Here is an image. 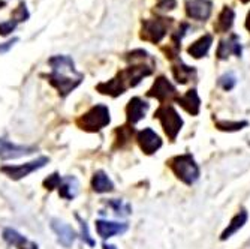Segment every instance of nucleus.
Wrapping results in <instances>:
<instances>
[{
  "label": "nucleus",
  "mask_w": 250,
  "mask_h": 249,
  "mask_svg": "<svg viewBox=\"0 0 250 249\" xmlns=\"http://www.w3.org/2000/svg\"><path fill=\"white\" fill-rule=\"evenodd\" d=\"M153 68L148 65H132L126 69L120 71L114 78H111L105 83H101L96 86L98 92L102 95H108L112 98H117L123 95L127 89L136 87L146 77L151 75Z\"/></svg>",
  "instance_id": "nucleus-1"
},
{
  "label": "nucleus",
  "mask_w": 250,
  "mask_h": 249,
  "mask_svg": "<svg viewBox=\"0 0 250 249\" xmlns=\"http://www.w3.org/2000/svg\"><path fill=\"white\" fill-rule=\"evenodd\" d=\"M77 126L85 132H99L111 123V113L105 104H96L77 119Z\"/></svg>",
  "instance_id": "nucleus-2"
},
{
  "label": "nucleus",
  "mask_w": 250,
  "mask_h": 249,
  "mask_svg": "<svg viewBox=\"0 0 250 249\" xmlns=\"http://www.w3.org/2000/svg\"><path fill=\"white\" fill-rule=\"evenodd\" d=\"M169 168L177 176L178 180H181L185 185H193L201 176V170L195 161V158L190 153L174 156L168 161Z\"/></svg>",
  "instance_id": "nucleus-3"
},
{
  "label": "nucleus",
  "mask_w": 250,
  "mask_h": 249,
  "mask_svg": "<svg viewBox=\"0 0 250 249\" xmlns=\"http://www.w3.org/2000/svg\"><path fill=\"white\" fill-rule=\"evenodd\" d=\"M154 119L161 122L167 137L171 141H175L177 135L183 128V119L178 114V111L171 104H162L154 111Z\"/></svg>",
  "instance_id": "nucleus-4"
},
{
  "label": "nucleus",
  "mask_w": 250,
  "mask_h": 249,
  "mask_svg": "<svg viewBox=\"0 0 250 249\" xmlns=\"http://www.w3.org/2000/svg\"><path fill=\"white\" fill-rule=\"evenodd\" d=\"M47 80L48 83L57 90L59 95L62 98H66L71 92L83 83L84 80V75L83 74H78V75H72V74H63V72H56V71H51L48 75H47Z\"/></svg>",
  "instance_id": "nucleus-5"
},
{
  "label": "nucleus",
  "mask_w": 250,
  "mask_h": 249,
  "mask_svg": "<svg viewBox=\"0 0 250 249\" xmlns=\"http://www.w3.org/2000/svg\"><path fill=\"white\" fill-rule=\"evenodd\" d=\"M50 162V158L47 156H39L33 161H29L26 164H20V165H3L0 167V171H2L5 176H8L12 180H21L27 176H30L32 173L43 168Z\"/></svg>",
  "instance_id": "nucleus-6"
},
{
  "label": "nucleus",
  "mask_w": 250,
  "mask_h": 249,
  "mask_svg": "<svg viewBox=\"0 0 250 249\" xmlns=\"http://www.w3.org/2000/svg\"><path fill=\"white\" fill-rule=\"evenodd\" d=\"M171 24V18H156V20H144L141 29V39L148 41L151 44H159L167 36L168 27Z\"/></svg>",
  "instance_id": "nucleus-7"
},
{
  "label": "nucleus",
  "mask_w": 250,
  "mask_h": 249,
  "mask_svg": "<svg viewBox=\"0 0 250 249\" xmlns=\"http://www.w3.org/2000/svg\"><path fill=\"white\" fill-rule=\"evenodd\" d=\"M147 96L157 99L159 102H171L174 99H178V92L175 86L167 78V77H157L153 83V86L148 89Z\"/></svg>",
  "instance_id": "nucleus-8"
},
{
  "label": "nucleus",
  "mask_w": 250,
  "mask_h": 249,
  "mask_svg": "<svg viewBox=\"0 0 250 249\" xmlns=\"http://www.w3.org/2000/svg\"><path fill=\"white\" fill-rule=\"evenodd\" d=\"M36 152L35 146H24V144H15L6 138H0V159L11 161L18 159L22 156H29Z\"/></svg>",
  "instance_id": "nucleus-9"
},
{
  "label": "nucleus",
  "mask_w": 250,
  "mask_h": 249,
  "mask_svg": "<svg viewBox=\"0 0 250 249\" xmlns=\"http://www.w3.org/2000/svg\"><path fill=\"white\" fill-rule=\"evenodd\" d=\"M50 227H51L53 233L57 236V242L63 248H66V249L72 248V245L75 243L78 234H77V231L71 227L69 224L62 221V219H59V218H53L51 222H50Z\"/></svg>",
  "instance_id": "nucleus-10"
},
{
  "label": "nucleus",
  "mask_w": 250,
  "mask_h": 249,
  "mask_svg": "<svg viewBox=\"0 0 250 249\" xmlns=\"http://www.w3.org/2000/svg\"><path fill=\"white\" fill-rule=\"evenodd\" d=\"M136 143L146 155H153L162 147V138L151 128H144L136 134Z\"/></svg>",
  "instance_id": "nucleus-11"
},
{
  "label": "nucleus",
  "mask_w": 250,
  "mask_h": 249,
  "mask_svg": "<svg viewBox=\"0 0 250 249\" xmlns=\"http://www.w3.org/2000/svg\"><path fill=\"white\" fill-rule=\"evenodd\" d=\"M96 233L101 239L106 240L114 236L125 234L129 228L127 222H116V221H108V219H98L95 222Z\"/></svg>",
  "instance_id": "nucleus-12"
},
{
  "label": "nucleus",
  "mask_w": 250,
  "mask_h": 249,
  "mask_svg": "<svg viewBox=\"0 0 250 249\" xmlns=\"http://www.w3.org/2000/svg\"><path fill=\"white\" fill-rule=\"evenodd\" d=\"M150 108V104L138 96H133L129 99L127 105H126V120H127V125L133 126L136 125L138 122H141L146 114H147V111Z\"/></svg>",
  "instance_id": "nucleus-13"
},
{
  "label": "nucleus",
  "mask_w": 250,
  "mask_h": 249,
  "mask_svg": "<svg viewBox=\"0 0 250 249\" xmlns=\"http://www.w3.org/2000/svg\"><path fill=\"white\" fill-rule=\"evenodd\" d=\"M213 2L211 0H188L186 2V14L189 18L206 21L211 17Z\"/></svg>",
  "instance_id": "nucleus-14"
},
{
  "label": "nucleus",
  "mask_w": 250,
  "mask_h": 249,
  "mask_svg": "<svg viewBox=\"0 0 250 249\" xmlns=\"http://www.w3.org/2000/svg\"><path fill=\"white\" fill-rule=\"evenodd\" d=\"M241 53H243V48H241V44L237 35H231L228 39H222L219 42L217 57L220 60H226L229 56L241 57Z\"/></svg>",
  "instance_id": "nucleus-15"
},
{
  "label": "nucleus",
  "mask_w": 250,
  "mask_h": 249,
  "mask_svg": "<svg viewBox=\"0 0 250 249\" xmlns=\"http://www.w3.org/2000/svg\"><path fill=\"white\" fill-rule=\"evenodd\" d=\"M2 237L8 245L15 246L17 249H39L38 243L29 240L26 236H22L20 231L14 228H5L2 233Z\"/></svg>",
  "instance_id": "nucleus-16"
},
{
  "label": "nucleus",
  "mask_w": 250,
  "mask_h": 249,
  "mask_svg": "<svg viewBox=\"0 0 250 249\" xmlns=\"http://www.w3.org/2000/svg\"><path fill=\"white\" fill-rule=\"evenodd\" d=\"M57 191H59L60 198L72 201L74 198H77L80 192V180L75 176H64L60 179Z\"/></svg>",
  "instance_id": "nucleus-17"
},
{
  "label": "nucleus",
  "mask_w": 250,
  "mask_h": 249,
  "mask_svg": "<svg viewBox=\"0 0 250 249\" xmlns=\"http://www.w3.org/2000/svg\"><path fill=\"white\" fill-rule=\"evenodd\" d=\"M48 65L51 66V71L56 72H63V74H72L78 75L81 72L77 71L75 62L71 56H64V54H57L48 59Z\"/></svg>",
  "instance_id": "nucleus-18"
},
{
  "label": "nucleus",
  "mask_w": 250,
  "mask_h": 249,
  "mask_svg": "<svg viewBox=\"0 0 250 249\" xmlns=\"http://www.w3.org/2000/svg\"><path fill=\"white\" fill-rule=\"evenodd\" d=\"M177 102L180 104V107L183 108L185 111H188L189 114L192 116H198L199 114V110H201V98L196 92V89H190L183 95V96H178Z\"/></svg>",
  "instance_id": "nucleus-19"
},
{
  "label": "nucleus",
  "mask_w": 250,
  "mask_h": 249,
  "mask_svg": "<svg viewBox=\"0 0 250 249\" xmlns=\"http://www.w3.org/2000/svg\"><path fill=\"white\" fill-rule=\"evenodd\" d=\"M90 186H92V191L96 194H108L114 191V182H112L104 170H98L93 173Z\"/></svg>",
  "instance_id": "nucleus-20"
},
{
  "label": "nucleus",
  "mask_w": 250,
  "mask_h": 249,
  "mask_svg": "<svg viewBox=\"0 0 250 249\" xmlns=\"http://www.w3.org/2000/svg\"><path fill=\"white\" fill-rule=\"evenodd\" d=\"M211 45H213V36L210 33H206L190 45V47L188 48V53L193 59H202V57H206L208 54Z\"/></svg>",
  "instance_id": "nucleus-21"
},
{
  "label": "nucleus",
  "mask_w": 250,
  "mask_h": 249,
  "mask_svg": "<svg viewBox=\"0 0 250 249\" xmlns=\"http://www.w3.org/2000/svg\"><path fill=\"white\" fill-rule=\"evenodd\" d=\"M247 219H249V213H247L246 210H240V212L231 219V222L228 224V227H226V228L223 230V233L220 234V240H226V239L232 237L235 233H238V231L244 227V225H246Z\"/></svg>",
  "instance_id": "nucleus-22"
},
{
  "label": "nucleus",
  "mask_w": 250,
  "mask_h": 249,
  "mask_svg": "<svg viewBox=\"0 0 250 249\" xmlns=\"http://www.w3.org/2000/svg\"><path fill=\"white\" fill-rule=\"evenodd\" d=\"M234 20H235V11L231 6H225L219 14L214 29L217 30V33H228L234 24Z\"/></svg>",
  "instance_id": "nucleus-23"
},
{
  "label": "nucleus",
  "mask_w": 250,
  "mask_h": 249,
  "mask_svg": "<svg viewBox=\"0 0 250 249\" xmlns=\"http://www.w3.org/2000/svg\"><path fill=\"white\" fill-rule=\"evenodd\" d=\"M172 74H174V78L177 83L180 84H186L188 81H190L195 74H196V69L193 66H188L185 65L183 62H178L175 65H172Z\"/></svg>",
  "instance_id": "nucleus-24"
},
{
  "label": "nucleus",
  "mask_w": 250,
  "mask_h": 249,
  "mask_svg": "<svg viewBox=\"0 0 250 249\" xmlns=\"http://www.w3.org/2000/svg\"><path fill=\"white\" fill-rule=\"evenodd\" d=\"M104 204L112 210L117 218H127L130 213H132V206L129 204L127 201L122 200V198H111V200H106Z\"/></svg>",
  "instance_id": "nucleus-25"
},
{
  "label": "nucleus",
  "mask_w": 250,
  "mask_h": 249,
  "mask_svg": "<svg viewBox=\"0 0 250 249\" xmlns=\"http://www.w3.org/2000/svg\"><path fill=\"white\" fill-rule=\"evenodd\" d=\"M133 134H135L133 126H130V125L119 126V128L116 129V144H117V147H120V149L126 147L127 143L132 140Z\"/></svg>",
  "instance_id": "nucleus-26"
},
{
  "label": "nucleus",
  "mask_w": 250,
  "mask_h": 249,
  "mask_svg": "<svg viewBox=\"0 0 250 249\" xmlns=\"http://www.w3.org/2000/svg\"><path fill=\"white\" fill-rule=\"evenodd\" d=\"M249 123L246 120L243 122H232V120H219L216 122V128L220 129V131H225V132H235V131H240L243 128H246Z\"/></svg>",
  "instance_id": "nucleus-27"
},
{
  "label": "nucleus",
  "mask_w": 250,
  "mask_h": 249,
  "mask_svg": "<svg viewBox=\"0 0 250 249\" xmlns=\"http://www.w3.org/2000/svg\"><path fill=\"white\" fill-rule=\"evenodd\" d=\"M217 84H219L223 90H226V92H229V90H232V89L237 86V77H235L234 72H226V74H223V75L219 78Z\"/></svg>",
  "instance_id": "nucleus-28"
},
{
  "label": "nucleus",
  "mask_w": 250,
  "mask_h": 249,
  "mask_svg": "<svg viewBox=\"0 0 250 249\" xmlns=\"http://www.w3.org/2000/svg\"><path fill=\"white\" fill-rule=\"evenodd\" d=\"M75 218L78 219V222H80V228H81V239H83V242L84 243H87L88 246H95L96 245V242L92 239V236H90V231H88V225H87V222L80 216V215H75Z\"/></svg>",
  "instance_id": "nucleus-29"
},
{
  "label": "nucleus",
  "mask_w": 250,
  "mask_h": 249,
  "mask_svg": "<svg viewBox=\"0 0 250 249\" xmlns=\"http://www.w3.org/2000/svg\"><path fill=\"white\" fill-rule=\"evenodd\" d=\"M29 17H30V14H29L27 6H26V3H24V2H21V3L17 6V9L12 12V20H15L17 23L27 21V20H29Z\"/></svg>",
  "instance_id": "nucleus-30"
},
{
  "label": "nucleus",
  "mask_w": 250,
  "mask_h": 249,
  "mask_svg": "<svg viewBox=\"0 0 250 249\" xmlns=\"http://www.w3.org/2000/svg\"><path fill=\"white\" fill-rule=\"evenodd\" d=\"M60 179H62V176H60L59 173L50 174L47 179L43 180V188H45V189H48V191L57 189V186H59V183H60Z\"/></svg>",
  "instance_id": "nucleus-31"
},
{
  "label": "nucleus",
  "mask_w": 250,
  "mask_h": 249,
  "mask_svg": "<svg viewBox=\"0 0 250 249\" xmlns=\"http://www.w3.org/2000/svg\"><path fill=\"white\" fill-rule=\"evenodd\" d=\"M18 26V23L15 20H9V21H3L0 23V36H8L11 35Z\"/></svg>",
  "instance_id": "nucleus-32"
},
{
  "label": "nucleus",
  "mask_w": 250,
  "mask_h": 249,
  "mask_svg": "<svg viewBox=\"0 0 250 249\" xmlns=\"http://www.w3.org/2000/svg\"><path fill=\"white\" fill-rule=\"evenodd\" d=\"M18 41H20V38H12V39L6 41V42H3V44H0V56H2V54H6Z\"/></svg>",
  "instance_id": "nucleus-33"
},
{
  "label": "nucleus",
  "mask_w": 250,
  "mask_h": 249,
  "mask_svg": "<svg viewBox=\"0 0 250 249\" xmlns=\"http://www.w3.org/2000/svg\"><path fill=\"white\" fill-rule=\"evenodd\" d=\"M177 6V2L175 0H161L157 5L159 9H164V11H171Z\"/></svg>",
  "instance_id": "nucleus-34"
},
{
  "label": "nucleus",
  "mask_w": 250,
  "mask_h": 249,
  "mask_svg": "<svg viewBox=\"0 0 250 249\" xmlns=\"http://www.w3.org/2000/svg\"><path fill=\"white\" fill-rule=\"evenodd\" d=\"M244 26H246V29H247V32L250 33V11H249V14H247V17H246V23H244Z\"/></svg>",
  "instance_id": "nucleus-35"
},
{
  "label": "nucleus",
  "mask_w": 250,
  "mask_h": 249,
  "mask_svg": "<svg viewBox=\"0 0 250 249\" xmlns=\"http://www.w3.org/2000/svg\"><path fill=\"white\" fill-rule=\"evenodd\" d=\"M104 249H117L114 245H108V243H104V246H102Z\"/></svg>",
  "instance_id": "nucleus-36"
},
{
  "label": "nucleus",
  "mask_w": 250,
  "mask_h": 249,
  "mask_svg": "<svg viewBox=\"0 0 250 249\" xmlns=\"http://www.w3.org/2000/svg\"><path fill=\"white\" fill-rule=\"evenodd\" d=\"M5 6H6V2H5V0H0V9L5 8Z\"/></svg>",
  "instance_id": "nucleus-37"
},
{
  "label": "nucleus",
  "mask_w": 250,
  "mask_h": 249,
  "mask_svg": "<svg viewBox=\"0 0 250 249\" xmlns=\"http://www.w3.org/2000/svg\"><path fill=\"white\" fill-rule=\"evenodd\" d=\"M241 2H243V3H249V2H250V0H241Z\"/></svg>",
  "instance_id": "nucleus-38"
}]
</instances>
